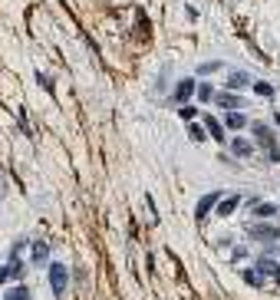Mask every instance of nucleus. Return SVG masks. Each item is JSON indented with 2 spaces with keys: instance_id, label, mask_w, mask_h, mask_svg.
Masks as SVG:
<instances>
[{
  "instance_id": "6",
  "label": "nucleus",
  "mask_w": 280,
  "mask_h": 300,
  "mask_svg": "<svg viewBox=\"0 0 280 300\" xmlns=\"http://www.w3.org/2000/svg\"><path fill=\"white\" fill-rule=\"evenodd\" d=\"M214 103L224 106V109H231V112H240V109H244V99H240V96H234V93H221Z\"/></svg>"
},
{
  "instance_id": "11",
  "label": "nucleus",
  "mask_w": 280,
  "mask_h": 300,
  "mask_svg": "<svg viewBox=\"0 0 280 300\" xmlns=\"http://www.w3.org/2000/svg\"><path fill=\"white\" fill-rule=\"evenodd\" d=\"M248 83H250V76H248V73H231V76H228V93H231V89L248 86Z\"/></svg>"
},
{
  "instance_id": "22",
  "label": "nucleus",
  "mask_w": 280,
  "mask_h": 300,
  "mask_svg": "<svg viewBox=\"0 0 280 300\" xmlns=\"http://www.w3.org/2000/svg\"><path fill=\"white\" fill-rule=\"evenodd\" d=\"M4 280H7V267H0V284H4Z\"/></svg>"
},
{
  "instance_id": "25",
  "label": "nucleus",
  "mask_w": 280,
  "mask_h": 300,
  "mask_svg": "<svg viewBox=\"0 0 280 300\" xmlns=\"http://www.w3.org/2000/svg\"><path fill=\"white\" fill-rule=\"evenodd\" d=\"M277 208H280V205H277Z\"/></svg>"
},
{
  "instance_id": "21",
  "label": "nucleus",
  "mask_w": 280,
  "mask_h": 300,
  "mask_svg": "<svg viewBox=\"0 0 280 300\" xmlns=\"http://www.w3.org/2000/svg\"><path fill=\"white\" fill-rule=\"evenodd\" d=\"M270 162H280V149H270Z\"/></svg>"
},
{
  "instance_id": "8",
  "label": "nucleus",
  "mask_w": 280,
  "mask_h": 300,
  "mask_svg": "<svg viewBox=\"0 0 280 300\" xmlns=\"http://www.w3.org/2000/svg\"><path fill=\"white\" fill-rule=\"evenodd\" d=\"M231 152H234L238 158H250V155H254V145H250L248 139H234V142H231Z\"/></svg>"
},
{
  "instance_id": "23",
  "label": "nucleus",
  "mask_w": 280,
  "mask_h": 300,
  "mask_svg": "<svg viewBox=\"0 0 280 300\" xmlns=\"http://www.w3.org/2000/svg\"><path fill=\"white\" fill-rule=\"evenodd\" d=\"M274 122H277V126H280V112H277V116H274Z\"/></svg>"
},
{
  "instance_id": "10",
  "label": "nucleus",
  "mask_w": 280,
  "mask_h": 300,
  "mask_svg": "<svg viewBox=\"0 0 280 300\" xmlns=\"http://www.w3.org/2000/svg\"><path fill=\"white\" fill-rule=\"evenodd\" d=\"M224 126L228 129H234V132H238V129H244V126H250L248 119L240 116V112H228V119H224Z\"/></svg>"
},
{
  "instance_id": "13",
  "label": "nucleus",
  "mask_w": 280,
  "mask_h": 300,
  "mask_svg": "<svg viewBox=\"0 0 280 300\" xmlns=\"http://www.w3.org/2000/svg\"><path fill=\"white\" fill-rule=\"evenodd\" d=\"M194 96H198L201 103H211V96H214V89H211L208 83H201V86H194Z\"/></svg>"
},
{
  "instance_id": "16",
  "label": "nucleus",
  "mask_w": 280,
  "mask_h": 300,
  "mask_svg": "<svg viewBox=\"0 0 280 300\" xmlns=\"http://www.w3.org/2000/svg\"><path fill=\"white\" fill-rule=\"evenodd\" d=\"M254 93H257V96H274V86H270V83H264V79H257V83H254Z\"/></svg>"
},
{
  "instance_id": "4",
  "label": "nucleus",
  "mask_w": 280,
  "mask_h": 300,
  "mask_svg": "<svg viewBox=\"0 0 280 300\" xmlns=\"http://www.w3.org/2000/svg\"><path fill=\"white\" fill-rule=\"evenodd\" d=\"M192 96H194V79L188 76V79H182V83L175 86V93H172V99H175V103H184V99H192Z\"/></svg>"
},
{
  "instance_id": "15",
  "label": "nucleus",
  "mask_w": 280,
  "mask_h": 300,
  "mask_svg": "<svg viewBox=\"0 0 280 300\" xmlns=\"http://www.w3.org/2000/svg\"><path fill=\"white\" fill-rule=\"evenodd\" d=\"M274 211H277V205H267V201H260V205H254V214H257V218H270Z\"/></svg>"
},
{
  "instance_id": "2",
  "label": "nucleus",
  "mask_w": 280,
  "mask_h": 300,
  "mask_svg": "<svg viewBox=\"0 0 280 300\" xmlns=\"http://www.w3.org/2000/svg\"><path fill=\"white\" fill-rule=\"evenodd\" d=\"M50 284H53L56 297L66 290V284H70V270H66V264H53V267H50Z\"/></svg>"
},
{
  "instance_id": "20",
  "label": "nucleus",
  "mask_w": 280,
  "mask_h": 300,
  "mask_svg": "<svg viewBox=\"0 0 280 300\" xmlns=\"http://www.w3.org/2000/svg\"><path fill=\"white\" fill-rule=\"evenodd\" d=\"M194 116V106H182V119H192Z\"/></svg>"
},
{
  "instance_id": "1",
  "label": "nucleus",
  "mask_w": 280,
  "mask_h": 300,
  "mask_svg": "<svg viewBox=\"0 0 280 300\" xmlns=\"http://www.w3.org/2000/svg\"><path fill=\"white\" fill-rule=\"evenodd\" d=\"M248 234L254 237V241H264V244H274L280 237V228H274V224H250Z\"/></svg>"
},
{
  "instance_id": "18",
  "label": "nucleus",
  "mask_w": 280,
  "mask_h": 300,
  "mask_svg": "<svg viewBox=\"0 0 280 300\" xmlns=\"http://www.w3.org/2000/svg\"><path fill=\"white\" fill-rule=\"evenodd\" d=\"M244 284H250V287H260V274H257V270H244Z\"/></svg>"
},
{
  "instance_id": "19",
  "label": "nucleus",
  "mask_w": 280,
  "mask_h": 300,
  "mask_svg": "<svg viewBox=\"0 0 280 300\" xmlns=\"http://www.w3.org/2000/svg\"><path fill=\"white\" fill-rule=\"evenodd\" d=\"M188 135H192L194 142H201V139H204V129H201V126H188Z\"/></svg>"
},
{
  "instance_id": "9",
  "label": "nucleus",
  "mask_w": 280,
  "mask_h": 300,
  "mask_svg": "<svg viewBox=\"0 0 280 300\" xmlns=\"http://www.w3.org/2000/svg\"><path fill=\"white\" fill-rule=\"evenodd\" d=\"M240 205V195H228V198H221V205H218V214H234V208Z\"/></svg>"
},
{
  "instance_id": "3",
  "label": "nucleus",
  "mask_w": 280,
  "mask_h": 300,
  "mask_svg": "<svg viewBox=\"0 0 280 300\" xmlns=\"http://www.w3.org/2000/svg\"><path fill=\"white\" fill-rule=\"evenodd\" d=\"M254 139L260 145H267V149H277V142H274V129L264 126V122H254Z\"/></svg>"
},
{
  "instance_id": "14",
  "label": "nucleus",
  "mask_w": 280,
  "mask_h": 300,
  "mask_svg": "<svg viewBox=\"0 0 280 300\" xmlns=\"http://www.w3.org/2000/svg\"><path fill=\"white\" fill-rule=\"evenodd\" d=\"M46 254H50V247L43 244V241H36V244H33V261H36V264L46 261Z\"/></svg>"
},
{
  "instance_id": "24",
  "label": "nucleus",
  "mask_w": 280,
  "mask_h": 300,
  "mask_svg": "<svg viewBox=\"0 0 280 300\" xmlns=\"http://www.w3.org/2000/svg\"><path fill=\"white\" fill-rule=\"evenodd\" d=\"M277 287H280V270H277Z\"/></svg>"
},
{
  "instance_id": "7",
  "label": "nucleus",
  "mask_w": 280,
  "mask_h": 300,
  "mask_svg": "<svg viewBox=\"0 0 280 300\" xmlns=\"http://www.w3.org/2000/svg\"><path fill=\"white\" fill-rule=\"evenodd\" d=\"M257 274H260V280H264V277H277V270H280V264L277 261H270V257H260V261H257Z\"/></svg>"
},
{
  "instance_id": "17",
  "label": "nucleus",
  "mask_w": 280,
  "mask_h": 300,
  "mask_svg": "<svg viewBox=\"0 0 280 300\" xmlns=\"http://www.w3.org/2000/svg\"><path fill=\"white\" fill-rule=\"evenodd\" d=\"M7 300H30V290H26V287H14V290L7 293Z\"/></svg>"
},
{
  "instance_id": "12",
  "label": "nucleus",
  "mask_w": 280,
  "mask_h": 300,
  "mask_svg": "<svg viewBox=\"0 0 280 300\" xmlns=\"http://www.w3.org/2000/svg\"><path fill=\"white\" fill-rule=\"evenodd\" d=\"M204 126H208V132H211V139H218V142H224V126L218 122V119H204Z\"/></svg>"
},
{
  "instance_id": "5",
  "label": "nucleus",
  "mask_w": 280,
  "mask_h": 300,
  "mask_svg": "<svg viewBox=\"0 0 280 300\" xmlns=\"http://www.w3.org/2000/svg\"><path fill=\"white\" fill-rule=\"evenodd\" d=\"M218 201H221V191H211V195H204V198H201V201H198V208H194V214H198V221H201V218H204V214H208L211 208L218 205Z\"/></svg>"
}]
</instances>
